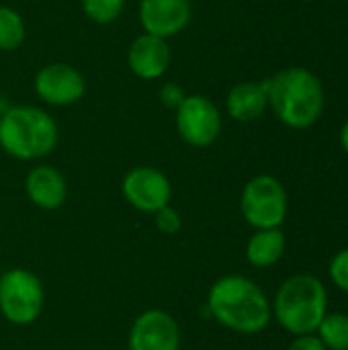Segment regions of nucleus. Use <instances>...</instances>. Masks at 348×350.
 I'll return each mask as SVG.
<instances>
[{
	"instance_id": "obj_22",
	"label": "nucleus",
	"mask_w": 348,
	"mask_h": 350,
	"mask_svg": "<svg viewBox=\"0 0 348 350\" xmlns=\"http://www.w3.org/2000/svg\"><path fill=\"white\" fill-rule=\"evenodd\" d=\"M287 350H328L322 340L316 334H304V336H295L291 340V345L287 347Z\"/></svg>"
},
{
	"instance_id": "obj_11",
	"label": "nucleus",
	"mask_w": 348,
	"mask_h": 350,
	"mask_svg": "<svg viewBox=\"0 0 348 350\" xmlns=\"http://www.w3.org/2000/svg\"><path fill=\"white\" fill-rule=\"evenodd\" d=\"M191 0H139V23L144 33L170 39L191 23Z\"/></svg>"
},
{
	"instance_id": "obj_13",
	"label": "nucleus",
	"mask_w": 348,
	"mask_h": 350,
	"mask_svg": "<svg viewBox=\"0 0 348 350\" xmlns=\"http://www.w3.org/2000/svg\"><path fill=\"white\" fill-rule=\"evenodd\" d=\"M25 191L29 201L45 211L59 209L68 197V183L64 174L47 164H39L29 170L25 180Z\"/></svg>"
},
{
	"instance_id": "obj_24",
	"label": "nucleus",
	"mask_w": 348,
	"mask_h": 350,
	"mask_svg": "<svg viewBox=\"0 0 348 350\" xmlns=\"http://www.w3.org/2000/svg\"><path fill=\"white\" fill-rule=\"evenodd\" d=\"M125 350H129V349H125Z\"/></svg>"
},
{
	"instance_id": "obj_12",
	"label": "nucleus",
	"mask_w": 348,
	"mask_h": 350,
	"mask_svg": "<svg viewBox=\"0 0 348 350\" xmlns=\"http://www.w3.org/2000/svg\"><path fill=\"white\" fill-rule=\"evenodd\" d=\"M129 70L142 80H158L166 74L170 66V45L168 39L142 33L133 39L127 51Z\"/></svg>"
},
{
	"instance_id": "obj_4",
	"label": "nucleus",
	"mask_w": 348,
	"mask_h": 350,
	"mask_svg": "<svg viewBox=\"0 0 348 350\" xmlns=\"http://www.w3.org/2000/svg\"><path fill=\"white\" fill-rule=\"evenodd\" d=\"M57 123L33 105L10 107L0 117V148L16 160H39L57 146Z\"/></svg>"
},
{
	"instance_id": "obj_6",
	"label": "nucleus",
	"mask_w": 348,
	"mask_h": 350,
	"mask_svg": "<svg viewBox=\"0 0 348 350\" xmlns=\"http://www.w3.org/2000/svg\"><path fill=\"white\" fill-rule=\"evenodd\" d=\"M45 301L39 277L27 269H10L0 277V314L14 326L33 324Z\"/></svg>"
},
{
	"instance_id": "obj_20",
	"label": "nucleus",
	"mask_w": 348,
	"mask_h": 350,
	"mask_svg": "<svg viewBox=\"0 0 348 350\" xmlns=\"http://www.w3.org/2000/svg\"><path fill=\"white\" fill-rule=\"evenodd\" d=\"M154 219H156V228L162 234H176L183 228V217L178 215V211L174 207H170V203L164 205L162 209H158L154 213Z\"/></svg>"
},
{
	"instance_id": "obj_10",
	"label": "nucleus",
	"mask_w": 348,
	"mask_h": 350,
	"mask_svg": "<svg viewBox=\"0 0 348 350\" xmlns=\"http://www.w3.org/2000/svg\"><path fill=\"white\" fill-rule=\"evenodd\" d=\"M180 326L164 310H146L133 320L129 350H178Z\"/></svg>"
},
{
	"instance_id": "obj_14",
	"label": "nucleus",
	"mask_w": 348,
	"mask_h": 350,
	"mask_svg": "<svg viewBox=\"0 0 348 350\" xmlns=\"http://www.w3.org/2000/svg\"><path fill=\"white\" fill-rule=\"evenodd\" d=\"M267 107H269L267 80L265 82H240L230 90L226 98L228 115L242 123L256 121L265 113Z\"/></svg>"
},
{
	"instance_id": "obj_5",
	"label": "nucleus",
	"mask_w": 348,
	"mask_h": 350,
	"mask_svg": "<svg viewBox=\"0 0 348 350\" xmlns=\"http://www.w3.org/2000/svg\"><path fill=\"white\" fill-rule=\"evenodd\" d=\"M289 209L287 191L279 178L258 174L250 178L240 195V211L254 230L281 228Z\"/></svg>"
},
{
	"instance_id": "obj_17",
	"label": "nucleus",
	"mask_w": 348,
	"mask_h": 350,
	"mask_svg": "<svg viewBox=\"0 0 348 350\" xmlns=\"http://www.w3.org/2000/svg\"><path fill=\"white\" fill-rule=\"evenodd\" d=\"M27 35L23 16L10 8L0 6V49L2 51H14L23 45Z\"/></svg>"
},
{
	"instance_id": "obj_8",
	"label": "nucleus",
	"mask_w": 348,
	"mask_h": 350,
	"mask_svg": "<svg viewBox=\"0 0 348 350\" xmlns=\"http://www.w3.org/2000/svg\"><path fill=\"white\" fill-rule=\"evenodd\" d=\"M121 191L125 201L142 213H156L168 205L172 197V185L168 176L152 166L131 168L123 176Z\"/></svg>"
},
{
	"instance_id": "obj_23",
	"label": "nucleus",
	"mask_w": 348,
	"mask_h": 350,
	"mask_svg": "<svg viewBox=\"0 0 348 350\" xmlns=\"http://www.w3.org/2000/svg\"><path fill=\"white\" fill-rule=\"evenodd\" d=\"M340 144H343V148L348 152V121L343 125V129H340Z\"/></svg>"
},
{
	"instance_id": "obj_2",
	"label": "nucleus",
	"mask_w": 348,
	"mask_h": 350,
	"mask_svg": "<svg viewBox=\"0 0 348 350\" xmlns=\"http://www.w3.org/2000/svg\"><path fill=\"white\" fill-rule=\"evenodd\" d=\"M269 105L275 115L293 129L312 127L324 111V88L306 68H287L267 80Z\"/></svg>"
},
{
	"instance_id": "obj_15",
	"label": "nucleus",
	"mask_w": 348,
	"mask_h": 350,
	"mask_svg": "<svg viewBox=\"0 0 348 350\" xmlns=\"http://www.w3.org/2000/svg\"><path fill=\"white\" fill-rule=\"evenodd\" d=\"M287 248V238L281 228L256 230L246 244V258L256 269H269L277 265Z\"/></svg>"
},
{
	"instance_id": "obj_9",
	"label": "nucleus",
	"mask_w": 348,
	"mask_h": 350,
	"mask_svg": "<svg viewBox=\"0 0 348 350\" xmlns=\"http://www.w3.org/2000/svg\"><path fill=\"white\" fill-rule=\"evenodd\" d=\"M33 86L37 96L51 107H70L86 92V80L82 72L64 62L43 66L35 74Z\"/></svg>"
},
{
	"instance_id": "obj_3",
	"label": "nucleus",
	"mask_w": 348,
	"mask_h": 350,
	"mask_svg": "<svg viewBox=\"0 0 348 350\" xmlns=\"http://www.w3.org/2000/svg\"><path fill=\"white\" fill-rule=\"evenodd\" d=\"M271 308L285 332L293 336L314 334L328 314L326 285L314 275H293L281 283Z\"/></svg>"
},
{
	"instance_id": "obj_21",
	"label": "nucleus",
	"mask_w": 348,
	"mask_h": 350,
	"mask_svg": "<svg viewBox=\"0 0 348 350\" xmlns=\"http://www.w3.org/2000/svg\"><path fill=\"white\" fill-rule=\"evenodd\" d=\"M158 96H160V103L164 105V107H168V109H178V105L185 100V96H187V92L178 86V84H174V82H166V84H162L160 86V92H158Z\"/></svg>"
},
{
	"instance_id": "obj_7",
	"label": "nucleus",
	"mask_w": 348,
	"mask_h": 350,
	"mask_svg": "<svg viewBox=\"0 0 348 350\" xmlns=\"http://www.w3.org/2000/svg\"><path fill=\"white\" fill-rule=\"evenodd\" d=\"M180 139L193 148H209L222 133V115L215 103L203 94H187L174 111Z\"/></svg>"
},
{
	"instance_id": "obj_18",
	"label": "nucleus",
	"mask_w": 348,
	"mask_h": 350,
	"mask_svg": "<svg viewBox=\"0 0 348 350\" xmlns=\"http://www.w3.org/2000/svg\"><path fill=\"white\" fill-rule=\"evenodd\" d=\"M125 2L127 0H80L84 14L98 25L115 23L125 10Z\"/></svg>"
},
{
	"instance_id": "obj_19",
	"label": "nucleus",
	"mask_w": 348,
	"mask_h": 350,
	"mask_svg": "<svg viewBox=\"0 0 348 350\" xmlns=\"http://www.w3.org/2000/svg\"><path fill=\"white\" fill-rule=\"evenodd\" d=\"M328 275L332 279V283L343 291L348 293V248L336 252L330 260V267H328Z\"/></svg>"
},
{
	"instance_id": "obj_1",
	"label": "nucleus",
	"mask_w": 348,
	"mask_h": 350,
	"mask_svg": "<svg viewBox=\"0 0 348 350\" xmlns=\"http://www.w3.org/2000/svg\"><path fill=\"white\" fill-rule=\"evenodd\" d=\"M207 310L217 324L246 336L263 332L273 318L267 293L244 275L217 279L207 293Z\"/></svg>"
},
{
	"instance_id": "obj_16",
	"label": "nucleus",
	"mask_w": 348,
	"mask_h": 350,
	"mask_svg": "<svg viewBox=\"0 0 348 350\" xmlns=\"http://www.w3.org/2000/svg\"><path fill=\"white\" fill-rule=\"evenodd\" d=\"M328 350H348V314H326L314 332Z\"/></svg>"
}]
</instances>
